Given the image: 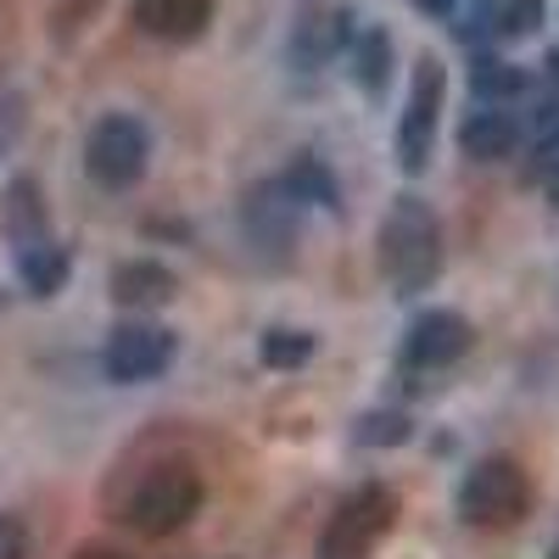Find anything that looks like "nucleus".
I'll use <instances>...</instances> for the list:
<instances>
[{
    "mask_svg": "<svg viewBox=\"0 0 559 559\" xmlns=\"http://www.w3.org/2000/svg\"><path fill=\"white\" fill-rule=\"evenodd\" d=\"M152 163V134L134 112H102L84 140V174L102 191H134Z\"/></svg>",
    "mask_w": 559,
    "mask_h": 559,
    "instance_id": "nucleus-4",
    "label": "nucleus"
},
{
    "mask_svg": "<svg viewBox=\"0 0 559 559\" xmlns=\"http://www.w3.org/2000/svg\"><path fill=\"white\" fill-rule=\"evenodd\" d=\"M548 559H559V548H554V554H548Z\"/></svg>",
    "mask_w": 559,
    "mask_h": 559,
    "instance_id": "nucleus-28",
    "label": "nucleus"
},
{
    "mask_svg": "<svg viewBox=\"0 0 559 559\" xmlns=\"http://www.w3.org/2000/svg\"><path fill=\"white\" fill-rule=\"evenodd\" d=\"M0 308H7V292H0Z\"/></svg>",
    "mask_w": 559,
    "mask_h": 559,
    "instance_id": "nucleus-27",
    "label": "nucleus"
},
{
    "mask_svg": "<svg viewBox=\"0 0 559 559\" xmlns=\"http://www.w3.org/2000/svg\"><path fill=\"white\" fill-rule=\"evenodd\" d=\"M353 84L364 90V96H386V84H392V39L381 28H364L353 39Z\"/></svg>",
    "mask_w": 559,
    "mask_h": 559,
    "instance_id": "nucleus-15",
    "label": "nucleus"
},
{
    "mask_svg": "<svg viewBox=\"0 0 559 559\" xmlns=\"http://www.w3.org/2000/svg\"><path fill=\"white\" fill-rule=\"evenodd\" d=\"M376 258H381V274L397 297H419L437 286L442 274V224L437 213L419 202V197H397L381 236H376Z\"/></svg>",
    "mask_w": 559,
    "mask_h": 559,
    "instance_id": "nucleus-1",
    "label": "nucleus"
},
{
    "mask_svg": "<svg viewBox=\"0 0 559 559\" xmlns=\"http://www.w3.org/2000/svg\"><path fill=\"white\" fill-rule=\"evenodd\" d=\"M414 437V419L403 408H376V414H364L358 426H353V442L358 448H403Z\"/></svg>",
    "mask_w": 559,
    "mask_h": 559,
    "instance_id": "nucleus-19",
    "label": "nucleus"
},
{
    "mask_svg": "<svg viewBox=\"0 0 559 559\" xmlns=\"http://www.w3.org/2000/svg\"><path fill=\"white\" fill-rule=\"evenodd\" d=\"M515 146H521V123L503 107H481L459 123V152L471 163H503V157H515Z\"/></svg>",
    "mask_w": 559,
    "mask_h": 559,
    "instance_id": "nucleus-12",
    "label": "nucleus"
},
{
    "mask_svg": "<svg viewBox=\"0 0 559 559\" xmlns=\"http://www.w3.org/2000/svg\"><path fill=\"white\" fill-rule=\"evenodd\" d=\"M476 347V324L453 313V308H431V313H419L408 324V336H403V364L408 369H448L459 364L464 353Z\"/></svg>",
    "mask_w": 559,
    "mask_h": 559,
    "instance_id": "nucleus-8",
    "label": "nucleus"
},
{
    "mask_svg": "<svg viewBox=\"0 0 559 559\" xmlns=\"http://www.w3.org/2000/svg\"><path fill=\"white\" fill-rule=\"evenodd\" d=\"M174 353H179V336L168 324H152V319L134 313L107 336V376L118 386H146L174 364Z\"/></svg>",
    "mask_w": 559,
    "mask_h": 559,
    "instance_id": "nucleus-6",
    "label": "nucleus"
},
{
    "mask_svg": "<svg viewBox=\"0 0 559 559\" xmlns=\"http://www.w3.org/2000/svg\"><path fill=\"white\" fill-rule=\"evenodd\" d=\"M313 353H319V336L313 331H292V324H269V331L258 336V358L269 369H302Z\"/></svg>",
    "mask_w": 559,
    "mask_h": 559,
    "instance_id": "nucleus-17",
    "label": "nucleus"
},
{
    "mask_svg": "<svg viewBox=\"0 0 559 559\" xmlns=\"http://www.w3.org/2000/svg\"><path fill=\"white\" fill-rule=\"evenodd\" d=\"M202 498H207V487H202V471L191 459H157L134 481V492L123 503V521L140 537H174L202 515Z\"/></svg>",
    "mask_w": 559,
    "mask_h": 559,
    "instance_id": "nucleus-2",
    "label": "nucleus"
},
{
    "mask_svg": "<svg viewBox=\"0 0 559 559\" xmlns=\"http://www.w3.org/2000/svg\"><path fill=\"white\" fill-rule=\"evenodd\" d=\"M0 559H28V526L17 515H0Z\"/></svg>",
    "mask_w": 559,
    "mask_h": 559,
    "instance_id": "nucleus-21",
    "label": "nucleus"
},
{
    "mask_svg": "<svg viewBox=\"0 0 559 559\" xmlns=\"http://www.w3.org/2000/svg\"><path fill=\"white\" fill-rule=\"evenodd\" d=\"M437 112H442V62L419 57L414 84H408V107H403V123H397V140H392L403 174H426L431 146H437Z\"/></svg>",
    "mask_w": 559,
    "mask_h": 559,
    "instance_id": "nucleus-7",
    "label": "nucleus"
},
{
    "mask_svg": "<svg viewBox=\"0 0 559 559\" xmlns=\"http://www.w3.org/2000/svg\"><path fill=\"white\" fill-rule=\"evenodd\" d=\"M280 185L292 191L297 207H324V213H342V185L331 174V163L324 157H297L286 174H280Z\"/></svg>",
    "mask_w": 559,
    "mask_h": 559,
    "instance_id": "nucleus-14",
    "label": "nucleus"
},
{
    "mask_svg": "<svg viewBox=\"0 0 559 559\" xmlns=\"http://www.w3.org/2000/svg\"><path fill=\"white\" fill-rule=\"evenodd\" d=\"M17 129H23V102L17 96H0V152L17 140Z\"/></svg>",
    "mask_w": 559,
    "mask_h": 559,
    "instance_id": "nucleus-22",
    "label": "nucleus"
},
{
    "mask_svg": "<svg viewBox=\"0 0 559 559\" xmlns=\"http://www.w3.org/2000/svg\"><path fill=\"white\" fill-rule=\"evenodd\" d=\"M532 515V476L515 459H481L459 487V521L476 532H509Z\"/></svg>",
    "mask_w": 559,
    "mask_h": 559,
    "instance_id": "nucleus-3",
    "label": "nucleus"
},
{
    "mask_svg": "<svg viewBox=\"0 0 559 559\" xmlns=\"http://www.w3.org/2000/svg\"><path fill=\"white\" fill-rule=\"evenodd\" d=\"M174 292H179V280H174V269L157 263V258H129V263L112 269V302H118V308L152 313V308L174 302Z\"/></svg>",
    "mask_w": 559,
    "mask_h": 559,
    "instance_id": "nucleus-10",
    "label": "nucleus"
},
{
    "mask_svg": "<svg viewBox=\"0 0 559 559\" xmlns=\"http://www.w3.org/2000/svg\"><path fill=\"white\" fill-rule=\"evenodd\" d=\"M397 509L403 503H397L392 487H381V481L358 487L353 498L336 503L331 526H324V537H319V559H369L386 543V532L397 526Z\"/></svg>",
    "mask_w": 559,
    "mask_h": 559,
    "instance_id": "nucleus-5",
    "label": "nucleus"
},
{
    "mask_svg": "<svg viewBox=\"0 0 559 559\" xmlns=\"http://www.w3.org/2000/svg\"><path fill=\"white\" fill-rule=\"evenodd\" d=\"M543 23V0H509L503 7V28L509 34H532Z\"/></svg>",
    "mask_w": 559,
    "mask_h": 559,
    "instance_id": "nucleus-20",
    "label": "nucleus"
},
{
    "mask_svg": "<svg viewBox=\"0 0 559 559\" xmlns=\"http://www.w3.org/2000/svg\"><path fill=\"white\" fill-rule=\"evenodd\" d=\"M7 236L17 247L45 236V202H39V185L34 179H12L7 185Z\"/></svg>",
    "mask_w": 559,
    "mask_h": 559,
    "instance_id": "nucleus-16",
    "label": "nucleus"
},
{
    "mask_svg": "<svg viewBox=\"0 0 559 559\" xmlns=\"http://www.w3.org/2000/svg\"><path fill=\"white\" fill-rule=\"evenodd\" d=\"M548 79H554V90H559V51L548 57Z\"/></svg>",
    "mask_w": 559,
    "mask_h": 559,
    "instance_id": "nucleus-26",
    "label": "nucleus"
},
{
    "mask_svg": "<svg viewBox=\"0 0 559 559\" xmlns=\"http://www.w3.org/2000/svg\"><path fill=\"white\" fill-rule=\"evenodd\" d=\"M134 23L152 39L168 45H191L213 23V0H134Z\"/></svg>",
    "mask_w": 559,
    "mask_h": 559,
    "instance_id": "nucleus-11",
    "label": "nucleus"
},
{
    "mask_svg": "<svg viewBox=\"0 0 559 559\" xmlns=\"http://www.w3.org/2000/svg\"><path fill=\"white\" fill-rule=\"evenodd\" d=\"M471 90H476L481 102L498 107V102H509V96H521V90H526V73H521L515 62H503V57H487V51H481V57L471 62Z\"/></svg>",
    "mask_w": 559,
    "mask_h": 559,
    "instance_id": "nucleus-18",
    "label": "nucleus"
},
{
    "mask_svg": "<svg viewBox=\"0 0 559 559\" xmlns=\"http://www.w3.org/2000/svg\"><path fill=\"white\" fill-rule=\"evenodd\" d=\"M414 7H419V12H431V17H448V12H453V0H414Z\"/></svg>",
    "mask_w": 559,
    "mask_h": 559,
    "instance_id": "nucleus-24",
    "label": "nucleus"
},
{
    "mask_svg": "<svg viewBox=\"0 0 559 559\" xmlns=\"http://www.w3.org/2000/svg\"><path fill=\"white\" fill-rule=\"evenodd\" d=\"M68 247H57L51 236H39L28 247H17V274H23V286L28 297H57L68 286Z\"/></svg>",
    "mask_w": 559,
    "mask_h": 559,
    "instance_id": "nucleus-13",
    "label": "nucleus"
},
{
    "mask_svg": "<svg viewBox=\"0 0 559 559\" xmlns=\"http://www.w3.org/2000/svg\"><path fill=\"white\" fill-rule=\"evenodd\" d=\"M241 218H247V236H252V247H258L263 258H274V263L292 258V247H297V202H292V191H286L280 179L247 191Z\"/></svg>",
    "mask_w": 559,
    "mask_h": 559,
    "instance_id": "nucleus-9",
    "label": "nucleus"
},
{
    "mask_svg": "<svg viewBox=\"0 0 559 559\" xmlns=\"http://www.w3.org/2000/svg\"><path fill=\"white\" fill-rule=\"evenodd\" d=\"M543 191H548V202H554V213H559V152L543 157Z\"/></svg>",
    "mask_w": 559,
    "mask_h": 559,
    "instance_id": "nucleus-23",
    "label": "nucleus"
},
{
    "mask_svg": "<svg viewBox=\"0 0 559 559\" xmlns=\"http://www.w3.org/2000/svg\"><path fill=\"white\" fill-rule=\"evenodd\" d=\"M73 559H129V554H118V548H79Z\"/></svg>",
    "mask_w": 559,
    "mask_h": 559,
    "instance_id": "nucleus-25",
    "label": "nucleus"
}]
</instances>
